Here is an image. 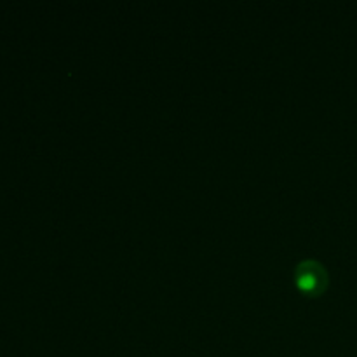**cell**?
Returning a JSON list of instances; mask_svg holds the SVG:
<instances>
[{
  "mask_svg": "<svg viewBox=\"0 0 357 357\" xmlns=\"http://www.w3.org/2000/svg\"><path fill=\"white\" fill-rule=\"evenodd\" d=\"M295 284L300 293L307 296H319L328 288V272L319 261L305 260L296 267Z\"/></svg>",
  "mask_w": 357,
  "mask_h": 357,
  "instance_id": "1",
  "label": "cell"
}]
</instances>
